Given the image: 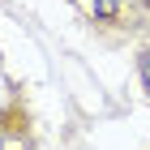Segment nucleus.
Segmentation results:
<instances>
[{"label":"nucleus","instance_id":"nucleus-3","mask_svg":"<svg viewBox=\"0 0 150 150\" xmlns=\"http://www.w3.org/2000/svg\"><path fill=\"white\" fill-rule=\"evenodd\" d=\"M0 150H4V142H0Z\"/></svg>","mask_w":150,"mask_h":150},{"label":"nucleus","instance_id":"nucleus-2","mask_svg":"<svg viewBox=\"0 0 150 150\" xmlns=\"http://www.w3.org/2000/svg\"><path fill=\"white\" fill-rule=\"evenodd\" d=\"M137 69H142V81H146V90H150V47L137 56Z\"/></svg>","mask_w":150,"mask_h":150},{"label":"nucleus","instance_id":"nucleus-1","mask_svg":"<svg viewBox=\"0 0 150 150\" xmlns=\"http://www.w3.org/2000/svg\"><path fill=\"white\" fill-rule=\"evenodd\" d=\"M86 17H116V9H120V0H73Z\"/></svg>","mask_w":150,"mask_h":150}]
</instances>
